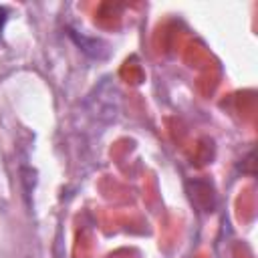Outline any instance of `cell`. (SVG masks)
I'll use <instances>...</instances> for the list:
<instances>
[{"mask_svg":"<svg viewBox=\"0 0 258 258\" xmlns=\"http://www.w3.org/2000/svg\"><path fill=\"white\" fill-rule=\"evenodd\" d=\"M6 20H8V8L0 4V32H2V28H4Z\"/></svg>","mask_w":258,"mask_h":258,"instance_id":"obj_1","label":"cell"}]
</instances>
